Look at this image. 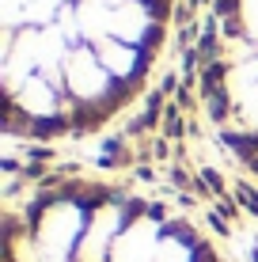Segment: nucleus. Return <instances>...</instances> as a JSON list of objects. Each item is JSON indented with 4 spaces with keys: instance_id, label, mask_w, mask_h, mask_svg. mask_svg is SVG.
<instances>
[{
    "instance_id": "nucleus-3",
    "label": "nucleus",
    "mask_w": 258,
    "mask_h": 262,
    "mask_svg": "<svg viewBox=\"0 0 258 262\" xmlns=\"http://www.w3.org/2000/svg\"><path fill=\"white\" fill-rule=\"evenodd\" d=\"M198 88L220 144L258 179V0L209 4Z\"/></svg>"
},
{
    "instance_id": "nucleus-1",
    "label": "nucleus",
    "mask_w": 258,
    "mask_h": 262,
    "mask_svg": "<svg viewBox=\"0 0 258 262\" xmlns=\"http://www.w3.org/2000/svg\"><path fill=\"white\" fill-rule=\"evenodd\" d=\"M175 0H0L4 129L27 141L99 133L145 92Z\"/></svg>"
},
{
    "instance_id": "nucleus-2",
    "label": "nucleus",
    "mask_w": 258,
    "mask_h": 262,
    "mask_svg": "<svg viewBox=\"0 0 258 262\" xmlns=\"http://www.w3.org/2000/svg\"><path fill=\"white\" fill-rule=\"evenodd\" d=\"M4 262H224L171 205L91 179L34 186L4 213Z\"/></svg>"
}]
</instances>
